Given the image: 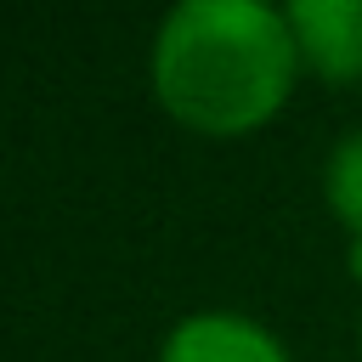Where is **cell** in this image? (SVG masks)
<instances>
[{
    "mask_svg": "<svg viewBox=\"0 0 362 362\" xmlns=\"http://www.w3.org/2000/svg\"><path fill=\"white\" fill-rule=\"evenodd\" d=\"M158 362H288V356L260 322L232 311H198L164 339Z\"/></svg>",
    "mask_w": 362,
    "mask_h": 362,
    "instance_id": "3957f363",
    "label": "cell"
},
{
    "mask_svg": "<svg viewBox=\"0 0 362 362\" xmlns=\"http://www.w3.org/2000/svg\"><path fill=\"white\" fill-rule=\"evenodd\" d=\"M283 17L311 74L328 85L362 79V0H294Z\"/></svg>",
    "mask_w": 362,
    "mask_h": 362,
    "instance_id": "7a4b0ae2",
    "label": "cell"
},
{
    "mask_svg": "<svg viewBox=\"0 0 362 362\" xmlns=\"http://www.w3.org/2000/svg\"><path fill=\"white\" fill-rule=\"evenodd\" d=\"M328 204L351 238V272L362 277V130H345L328 153Z\"/></svg>",
    "mask_w": 362,
    "mask_h": 362,
    "instance_id": "277c9868",
    "label": "cell"
},
{
    "mask_svg": "<svg viewBox=\"0 0 362 362\" xmlns=\"http://www.w3.org/2000/svg\"><path fill=\"white\" fill-rule=\"evenodd\" d=\"M300 45L288 17L260 0H187L153 45L158 102L198 136H243L266 124L294 79Z\"/></svg>",
    "mask_w": 362,
    "mask_h": 362,
    "instance_id": "6da1fadb",
    "label": "cell"
}]
</instances>
